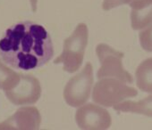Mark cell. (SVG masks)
I'll return each mask as SVG.
<instances>
[{"label":"cell","instance_id":"obj_1","mask_svg":"<svg viewBox=\"0 0 152 130\" xmlns=\"http://www.w3.org/2000/svg\"><path fill=\"white\" fill-rule=\"evenodd\" d=\"M54 55L52 38L37 22H18L0 38V59L15 71L30 72L46 65Z\"/></svg>","mask_w":152,"mask_h":130},{"label":"cell","instance_id":"obj_2","mask_svg":"<svg viewBox=\"0 0 152 130\" xmlns=\"http://www.w3.org/2000/svg\"><path fill=\"white\" fill-rule=\"evenodd\" d=\"M88 38L87 25L84 23L78 24L71 36L64 40V51L55 62L63 63L64 70L69 73L77 72L83 64Z\"/></svg>","mask_w":152,"mask_h":130},{"label":"cell","instance_id":"obj_3","mask_svg":"<svg viewBox=\"0 0 152 130\" xmlns=\"http://www.w3.org/2000/svg\"><path fill=\"white\" fill-rule=\"evenodd\" d=\"M137 95V90L126 86L124 81L114 78H104L95 85L92 99L100 105L111 107Z\"/></svg>","mask_w":152,"mask_h":130},{"label":"cell","instance_id":"obj_4","mask_svg":"<svg viewBox=\"0 0 152 130\" xmlns=\"http://www.w3.org/2000/svg\"><path fill=\"white\" fill-rule=\"evenodd\" d=\"M96 53L101 65L97 73L99 79L114 78L126 83H132V75L123 67V53L115 50L106 44H99L96 48Z\"/></svg>","mask_w":152,"mask_h":130},{"label":"cell","instance_id":"obj_5","mask_svg":"<svg viewBox=\"0 0 152 130\" xmlns=\"http://www.w3.org/2000/svg\"><path fill=\"white\" fill-rule=\"evenodd\" d=\"M93 85V69L91 62L85 64L83 71L72 77L64 87V97L72 107H80L90 98Z\"/></svg>","mask_w":152,"mask_h":130},{"label":"cell","instance_id":"obj_6","mask_svg":"<svg viewBox=\"0 0 152 130\" xmlns=\"http://www.w3.org/2000/svg\"><path fill=\"white\" fill-rule=\"evenodd\" d=\"M75 120L82 129H107L112 123L108 111L93 103L82 105L76 111Z\"/></svg>","mask_w":152,"mask_h":130},{"label":"cell","instance_id":"obj_7","mask_svg":"<svg viewBox=\"0 0 152 130\" xmlns=\"http://www.w3.org/2000/svg\"><path fill=\"white\" fill-rule=\"evenodd\" d=\"M131 22L133 30L145 28L152 21V0H132Z\"/></svg>","mask_w":152,"mask_h":130},{"label":"cell","instance_id":"obj_8","mask_svg":"<svg viewBox=\"0 0 152 130\" xmlns=\"http://www.w3.org/2000/svg\"><path fill=\"white\" fill-rule=\"evenodd\" d=\"M114 110L123 112H132L152 117V95H149L138 102H121L114 105Z\"/></svg>","mask_w":152,"mask_h":130},{"label":"cell","instance_id":"obj_9","mask_svg":"<svg viewBox=\"0 0 152 130\" xmlns=\"http://www.w3.org/2000/svg\"><path fill=\"white\" fill-rule=\"evenodd\" d=\"M136 85L140 90L152 94V58L143 61L136 70Z\"/></svg>","mask_w":152,"mask_h":130},{"label":"cell","instance_id":"obj_10","mask_svg":"<svg viewBox=\"0 0 152 130\" xmlns=\"http://www.w3.org/2000/svg\"><path fill=\"white\" fill-rule=\"evenodd\" d=\"M140 43L144 50L152 52V21L140 31Z\"/></svg>","mask_w":152,"mask_h":130},{"label":"cell","instance_id":"obj_11","mask_svg":"<svg viewBox=\"0 0 152 130\" xmlns=\"http://www.w3.org/2000/svg\"><path fill=\"white\" fill-rule=\"evenodd\" d=\"M132 1V0H104L102 4V8L105 11H108L122 5H130Z\"/></svg>","mask_w":152,"mask_h":130}]
</instances>
